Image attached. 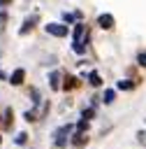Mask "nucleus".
I'll list each match as a JSON object with an SVG mask.
<instances>
[{
	"mask_svg": "<svg viewBox=\"0 0 146 149\" xmlns=\"http://www.w3.org/2000/svg\"><path fill=\"white\" fill-rule=\"evenodd\" d=\"M83 33H86V26L83 23H76L74 26V51L76 54H83Z\"/></svg>",
	"mask_w": 146,
	"mask_h": 149,
	"instance_id": "nucleus-1",
	"label": "nucleus"
},
{
	"mask_svg": "<svg viewBox=\"0 0 146 149\" xmlns=\"http://www.w3.org/2000/svg\"><path fill=\"white\" fill-rule=\"evenodd\" d=\"M70 133H72V126H70V123H67V126H60V128L53 133V137H56V140H53V144H56V147H65V144H67Z\"/></svg>",
	"mask_w": 146,
	"mask_h": 149,
	"instance_id": "nucleus-2",
	"label": "nucleus"
},
{
	"mask_svg": "<svg viewBox=\"0 0 146 149\" xmlns=\"http://www.w3.org/2000/svg\"><path fill=\"white\" fill-rule=\"evenodd\" d=\"M44 28H46V33L53 35V37H65V35H67V26H63V23H46Z\"/></svg>",
	"mask_w": 146,
	"mask_h": 149,
	"instance_id": "nucleus-3",
	"label": "nucleus"
},
{
	"mask_svg": "<svg viewBox=\"0 0 146 149\" xmlns=\"http://www.w3.org/2000/svg\"><path fill=\"white\" fill-rule=\"evenodd\" d=\"M97 26H100L102 30H111V28H114V16H111V14H100V16H97Z\"/></svg>",
	"mask_w": 146,
	"mask_h": 149,
	"instance_id": "nucleus-4",
	"label": "nucleus"
},
{
	"mask_svg": "<svg viewBox=\"0 0 146 149\" xmlns=\"http://www.w3.org/2000/svg\"><path fill=\"white\" fill-rule=\"evenodd\" d=\"M23 79H25V70H14L12 72V77H9V81H12V86H21L23 84Z\"/></svg>",
	"mask_w": 146,
	"mask_h": 149,
	"instance_id": "nucleus-5",
	"label": "nucleus"
},
{
	"mask_svg": "<svg viewBox=\"0 0 146 149\" xmlns=\"http://www.w3.org/2000/svg\"><path fill=\"white\" fill-rule=\"evenodd\" d=\"M79 86V79L76 77H65V84H63V88L67 91V88H76Z\"/></svg>",
	"mask_w": 146,
	"mask_h": 149,
	"instance_id": "nucleus-6",
	"label": "nucleus"
},
{
	"mask_svg": "<svg viewBox=\"0 0 146 149\" xmlns=\"http://www.w3.org/2000/svg\"><path fill=\"white\" fill-rule=\"evenodd\" d=\"M88 84H90V86H100V84H102L100 74H97V72H90V74H88Z\"/></svg>",
	"mask_w": 146,
	"mask_h": 149,
	"instance_id": "nucleus-7",
	"label": "nucleus"
},
{
	"mask_svg": "<svg viewBox=\"0 0 146 149\" xmlns=\"http://www.w3.org/2000/svg\"><path fill=\"white\" fill-rule=\"evenodd\" d=\"M86 140H88V137H86L83 133H76L74 140H72V144H74V147H81V144H86Z\"/></svg>",
	"mask_w": 146,
	"mask_h": 149,
	"instance_id": "nucleus-8",
	"label": "nucleus"
},
{
	"mask_svg": "<svg viewBox=\"0 0 146 149\" xmlns=\"http://www.w3.org/2000/svg\"><path fill=\"white\" fill-rule=\"evenodd\" d=\"M116 86H118V88H121V91H130V88H132V86H134V84H132V81H130V79H121V81H118V84H116Z\"/></svg>",
	"mask_w": 146,
	"mask_h": 149,
	"instance_id": "nucleus-9",
	"label": "nucleus"
},
{
	"mask_svg": "<svg viewBox=\"0 0 146 149\" xmlns=\"http://www.w3.org/2000/svg\"><path fill=\"white\" fill-rule=\"evenodd\" d=\"M32 23H35V19H28V21H23V26H21V30H19V33H21V35H25V33L32 28Z\"/></svg>",
	"mask_w": 146,
	"mask_h": 149,
	"instance_id": "nucleus-10",
	"label": "nucleus"
},
{
	"mask_svg": "<svg viewBox=\"0 0 146 149\" xmlns=\"http://www.w3.org/2000/svg\"><path fill=\"white\" fill-rule=\"evenodd\" d=\"M114 98H116V91H114V88H107V91H104V102L109 105V102H114Z\"/></svg>",
	"mask_w": 146,
	"mask_h": 149,
	"instance_id": "nucleus-11",
	"label": "nucleus"
},
{
	"mask_svg": "<svg viewBox=\"0 0 146 149\" xmlns=\"http://www.w3.org/2000/svg\"><path fill=\"white\" fill-rule=\"evenodd\" d=\"M58 79H60V77H58V72H53V74H51V88H60Z\"/></svg>",
	"mask_w": 146,
	"mask_h": 149,
	"instance_id": "nucleus-12",
	"label": "nucleus"
},
{
	"mask_svg": "<svg viewBox=\"0 0 146 149\" xmlns=\"http://www.w3.org/2000/svg\"><path fill=\"white\" fill-rule=\"evenodd\" d=\"M12 119H14V112H12V107H9V109L5 112V123H7V126H12Z\"/></svg>",
	"mask_w": 146,
	"mask_h": 149,
	"instance_id": "nucleus-13",
	"label": "nucleus"
},
{
	"mask_svg": "<svg viewBox=\"0 0 146 149\" xmlns=\"http://www.w3.org/2000/svg\"><path fill=\"white\" fill-rule=\"evenodd\" d=\"M93 114H95V109H93V107H90V109H83V114H81V119H86V121H88V119H90Z\"/></svg>",
	"mask_w": 146,
	"mask_h": 149,
	"instance_id": "nucleus-14",
	"label": "nucleus"
},
{
	"mask_svg": "<svg viewBox=\"0 0 146 149\" xmlns=\"http://www.w3.org/2000/svg\"><path fill=\"white\" fill-rule=\"evenodd\" d=\"M76 128H79V133H83V130H86V128H88V121H86V119H81V121H79V126H76Z\"/></svg>",
	"mask_w": 146,
	"mask_h": 149,
	"instance_id": "nucleus-15",
	"label": "nucleus"
},
{
	"mask_svg": "<svg viewBox=\"0 0 146 149\" xmlns=\"http://www.w3.org/2000/svg\"><path fill=\"white\" fill-rule=\"evenodd\" d=\"M137 61H139V65H141V68H146V54H144V51L137 56Z\"/></svg>",
	"mask_w": 146,
	"mask_h": 149,
	"instance_id": "nucleus-16",
	"label": "nucleus"
},
{
	"mask_svg": "<svg viewBox=\"0 0 146 149\" xmlns=\"http://www.w3.org/2000/svg\"><path fill=\"white\" fill-rule=\"evenodd\" d=\"M5 23H7V14H5V12H0V30L5 28Z\"/></svg>",
	"mask_w": 146,
	"mask_h": 149,
	"instance_id": "nucleus-17",
	"label": "nucleus"
},
{
	"mask_svg": "<svg viewBox=\"0 0 146 149\" xmlns=\"http://www.w3.org/2000/svg\"><path fill=\"white\" fill-rule=\"evenodd\" d=\"M25 137H28L25 133H19V135H16V142H19V144H23V142H25Z\"/></svg>",
	"mask_w": 146,
	"mask_h": 149,
	"instance_id": "nucleus-18",
	"label": "nucleus"
},
{
	"mask_svg": "<svg viewBox=\"0 0 146 149\" xmlns=\"http://www.w3.org/2000/svg\"><path fill=\"white\" fill-rule=\"evenodd\" d=\"M9 2H12V0H0V7H7Z\"/></svg>",
	"mask_w": 146,
	"mask_h": 149,
	"instance_id": "nucleus-19",
	"label": "nucleus"
},
{
	"mask_svg": "<svg viewBox=\"0 0 146 149\" xmlns=\"http://www.w3.org/2000/svg\"><path fill=\"white\" fill-rule=\"evenodd\" d=\"M0 142H2V137H0Z\"/></svg>",
	"mask_w": 146,
	"mask_h": 149,
	"instance_id": "nucleus-20",
	"label": "nucleus"
}]
</instances>
